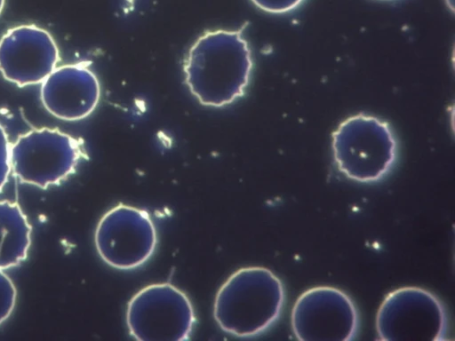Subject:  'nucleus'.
<instances>
[{
    "label": "nucleus",
    "mask_w": 455,
    "mask_h": 341,
    "mask_svg": "<svg viewBox=\"0 0 455 341\" xmlns=\"http://www.w3.org/2000/svg\"><path fill=\"white\" fill-rule=\"evenodd\" d=\"M331 151L338 170L347 178L371 184L381 180L393 168L397 142L387 122L357 114L342 121L332 132Z\"/></svg>",
    "instance_id": "3"
},
{
    "label": "nucleus",
    "mask_w": 455,
    "mask_h": 341,
    "mask_svg": "<svg viewBox=\"0 0 455 341\" xmlns=\"http://www.w3.org/2000/svg\"><path fill=\"white\" fill-rule=\"evenodd\" d=\"M284 301L283 282L270 269L242 267L219 289L213 316L226 333L252 337L264 333L278 320Z\"/></svg>",
    "instance_id": "2"
},
{
    "label": "nucleus",
    "mask_w": 455,
    "mask_h": 341,
    "mask_svg": "<svg viewBox=\"0 0 455 341\" xmlns=\"http://www.w3.org/2000/svg\"><path fill=\"white\" fill-rule=\"evenodd\" d=\"M294 337L301 341H350L359 327L353 299L339 288L321 285L303 291L291 313Z\"/></svg>",
    "instance_id": "8"
},
{
    "label": "nucleus",
    "mask_w": 455,
    "mask_h": 341,
    "mask_svg": "<svg viewBox=\"0 0 455 341\" xmlns=\"http://www.w3.org/2000/svg\"><path fill=\"white\" fill-rule=\"evenodd\" d=\"M60 61L52 35L36 25H20L0 39V73L19 87L42 83Z\"/></svg>",
    "instance_id": "9"
},
{
    "label": "nucleus",
    "mask_w": 455,
    "mask_h": 341,
    "mask_svg": "<svg viewBox=\"0 0 455 341\" xmlns=\"http://www.w3.org/2000/svg\"><path fill=\"white\" fill-rule=\"evenodd\" d=\"M85 156L83 142L59 129H33L11 145V169L20 181L45 188L58 184Z\"/></svg>",
    "instance_id": "5"
},
{
    "label": "nucleus",
    "mask_w": 455,
    "mask_h": 341,
    "mask_svg": "<svg viewBox=\"0 0 455 341\" xmlns=\"http://www.w3.org/2000/svg\"><path fill=\"white\" fill-rule=\"evenodd\" d=\"M375 327L382 341H444L449 324L446 308L434 293L404 286L385 296Z\"/></svg>",
    "instance_id": "4"
},
{
    "label": "nucleus",
    "mask_w": 455,
    "mask_h": 341,
    "mask_svg": "<svg viewBox=\"0 0 455 341\" xmlns=\"http://www.w3.org/2000/svg\"><path fill=\"white\" fill-rule=\"evenodd\" d=\"M449 7L453 10V0H446Z\"/></svg>",
    "instance_id": "16"
},
{
    "label": "nucleus",
    "mask_w": 455,
    "mask_h": 341,
    "mask_svg": "<svg viewBox=\"0 0 455 341\" xmlns=\"http://www.w3.org/2000/svg\"><path fill=\"white\" fill-rule=\"evenodd\" d=\"M126 325L140 341H183L192 334L196 315L188 297L176 286L153 283L128 302Z\"/></svg>",
    "instance_id": "6"
},
{
    "label": "nucleus",
    "mask_w": 455,
    "mask_h": 341,
    "mask_svg": "<svg viewBox=\"0 0 455 341\" xmlns=\"http://www.w3.org/2000/svg\"><path fill=\"white\" fill-rule=\"evenodd\" d=\"M16 302V289L12 280L0 269V324L12 313Z\"/></svg>",
    "instance_id": "12"
},
{
    "label": "nucleus",
    "mask_w": 455,
    "mask_h": 341,
    "mask_svg": "<svg viewBox=\"0 0 455 341\" xmlns=\"http://www.w3.org/2000/svg\"><path fill=\"white\" fill-rule=\"evenodd\" d=\"M11 170V145L4 127L0 124V189L7 181Z\"/></svg>",
    "instance_id": "13"
},
{
    "label": "nucleus",
    "mask_w": 455,
    "mask_h": 341,
    "mask_svg": "<svg viewBox=\"0 0 455 341\" xmlns=\"http://www.w3.org/2000/svg\"><path fill=\"white\" fill-rule=\"evenodd\" d=\"M260 10L269 13H284L295 9L303 0H251Z\"/></svg>",
    "instance_id": "14"
},
{
    "label": "nucleus",
    "mask_w": 455,
    "mask_h": 341,
    "mask_svg": "<svg viewBox=\"0 0 455 341\" xmlns=\"http://www.w3.org/2000/svg\"><path fill=\"white\" fill-rule=\"evenodd\" d=\"M100 95L99 78L88 62L56 67L41 86V100L45 109L65 121L89 116L96 109Z\"/></svg>",
    "instance_id": "10"
},
{
    "label": "nucleus",
    "mask_w": 455,
    "mask_h": 341,
    "mask_svg": "<svg viewBox=\"0 0 455 341\" xmlns=\"http://www.w3.org/2000/svg\"><path fill=\"white\" fill-rule=\"evenodd\" d=\"M245 28L205 31L188 50L184 82L201 105L220 108L244 95L253 68Z\"/></svg>",
    "instance_id": "1"
},
{
    "label": "nucleus",
    "mask_w": 455,
    "mask_h": 341,
    "mask_svg": "<svg viewBox=\"0 0 455 341\" xmlns=\"http://www.w3.org/2000/svg\"><path fill=\"white\" fill-rule=\"evenodd\" d=\"M94 242L101 259L116 269L131 270L145 264L154 254L157 234L149 214L119 203L100 219Z\"/></svg>",
    "instance_id": "7"
},
{
    "label": "nucleus",
    "mask_w": 455,
    "mask_h": 341,
    "mask_svg": "<svg viewBox=\"0 0 455 341\" xmlns=\"http://www.w3.org/2000/svg\"><path fill=\"white\" fill-rule=\"evenodd\" d=\"M31 226L17 203L0 202V269L15 266L28 255Z\"/></svg>",
    "instance_id": "11"
},
{
    "label": "nucleus",
    "mask_w": 455,
    "mask_h": 341,
    "mask_svg": "<svg viewBox=\"0 0 455 341\" xmlns=\"http://www.w3.org/2000/svg\"><path fill=\"white\" fill-rule=\"evenodd\" d=\"M5 0H0V14L4 9Z\"/></svg>",
    "instance_id": "15"
}]
</instances>
